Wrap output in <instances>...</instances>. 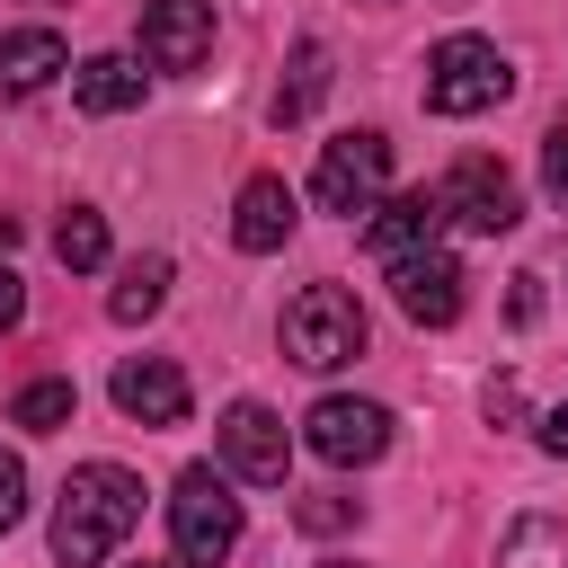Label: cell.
Here are the masks:
<instances>
[{"label":"cell","mask_w":568,"mask_h":568,"mask_svg":"<svg viewBox=\"0 0 568 568\" xmlns=\"http://www.w3.org/2000/svg\"><path fill=\"white\" fill-rule=\"evenodd\" d=\"M133 524H142V479L124 462H80L62 479V506H53V559L62 568H106Z\"/></svg>","instance_id":"cell-1"},{"label":"cell","mask_w":568,"mask_h":568,"mask_svg":"<svg viewBox=\"0 0 568 568\" xmlns=\"http://www.w3.org/2000/svg\"><path fill=\"white\" fill-rule=\"evenodd\" d=\"M18 515H27V462H18L9 444H0V532H9Z\"/></svg>","instance_id":"cell-23"},{"label":"cell","mask_w":568,"mask_h":568,"mask_svg":"<svg viewBox=\"0 0 568 568\" xmlns=\"http://www.w3.org/2000/svg\"><path fill=\"white\" fill-rule=\"evenodd\" d=\"M515 89V62L488 44V36H444L435 53H426V115H488L497 98Z\"/></svg>","instance_id":"cell-4"},{"label":"cell","mask_w":568,"mask_h":568,"mask_svg":"<svg viewBox=\"0 0 568 568\" xmlns=\"http://www.w3.org/2000/svg\"><path fill=\"white\" fill-rule=\"evenodd\" d=\"M71 98L89 115H124V106H142V71L124 53H89V62H71Z\"/></svg>","instance_id":"cell-15"},{"label":"cell","mask_w":568,"mask_h":568,"mask_svg":"<svg viewBox=\"0 0 568 568\" xmlns=\"http://www.w3.org/2000/svg\"><path fill=\"white\" fill-rule=\"evenodd\" d=\"M106 390H115V408H124L133 426H178V417H186V373H178L169 355H124Z\"/></svg>","instance_id":"cell-11"},{"label":"cell","mask_w":568,"mask_h":568,"mask_svg":"<svg viewBox=\"0 0 568 568\" xmlns=\"http://www.w3.org/2000/svg\"><path fill=\"white\" fill-rule=\"evenodd\" d=\"M213 435H222V470H231V479H248V488H284V470H293V435H284V417H275L266 399H231Z\"/></svg>","instance_id":"cell-7"},{"label":"cell","mask_w":568,"mask_h":568,"mask_svg":"<svg viewBox=\"0 0 568 568\" xmlns=\"http://www.w3.org/2000/svg\"><path fill=\"white\" fill-rule=\"evenodd\" d=\"M213 53V0H151L142 9V62L151 71H195Z\"/></svg>","instance_id":"cell-10"},{"label":"cell","mask_w":568,"mask_h":568,"mask_svg":"<svg viewBox=\"0 0 568 568\" xmlns=\"http://www.w3.org/2000/svg\"><path fill=\"white\" fill-rule=\"evenodd\" d=\"M169 541H178V568H222L240 550V497L213 462H186L178 488H169Z\"/></svg>","instance_id":"cell-3"},{"label":"cell","mask_w":568,"mask_h":568,"mask_svg":"<svg viewBox=\"0 0 568 568\" xmlns=\"http://www.w3.org/2000/svg\"><path fill=\"white\" fill-rule=\"evenodd\" d=\"M53 257H62L71 275H89V266H106V213H89V204H71V213L53 222Z\"/></svg>","instance_id":"cell-20"},{"label":"cell","mask_w":568,"mask_h":568,"mask_svg":"<svg viewBox=\"0 0 568 568\" xmlns=\"http://www.w3.org/2000/svg\"><path fill=\"white\" fill-rule=\"evenodd\" d=\"M160 302H169V257L151 248V257H133V266H124V284L106 293V320H124V328H133V320H151Z\"/></svg>","instance_id":"cell-18"},{"label":"cell","mask_w":568,"mask_h":568,"mask_svg":"<svg viewBox=\"0 0 568 568\" xmlns=\"http://www.w3.org/2000/svg\"><path fill=\"white\" fill-rule=\"evenodd\" d=\"M435 204H444V222H462V231H479V240H497V231L524 222V195H515V178H506L488 151L453 160V178L435 186Z\"/></svg>","instance_id":"cell-8"},{"label":"cell","mask_w":568,"mask_h":568,"mask_svg":"<svg viewBox=\"0 0 568 568\" xmlns=\"http://www.w3.org/2000/svg\"><path fill=\"white\" fill-rule=\"evenodd\" d=\"M320 568H355V559H320Z\"/></svg>","instance_id":"cell-28"},{"label":"cell","mask_w":568,"mask_h":568,"mask_svg":"<svg viewBox=\"0 0 568 568\" xmlns=\"http://www.w3.org/2000/svg\"><path fill=\"white\" fill-rule=\"evenodd\" d=\"M479 408H488V426H515V417H524V382H515V373H488Z\"/></svg>","instance_id":"cell-22"},{"label":"cell","mask_w":568,"mask_h":568,"mask_svg":"<svg viewBox=\"0 0 568 568\" xmlns=\"http://www.w3.org/2000/svg\"><path fill=\"white\" fill-rule=\"evenodd\" d=\"M541 320V275H515V328Z\"/></svg>","instance_id":"cell-26"},{"label":"cell","mask_w":568,"mask_h":568,"mask_svg":"<svg viewBox=\"0 0 568 568\" xmlns=\"http://www.w3.org/2000/svg\"><path fill=\"white\" fill-rule=\"evenodd\" d=\"M293 213H302V204H293L284 178H248L240 204H231V240H240L248 257H275V248L293 240Z\"/></svg>","instance_id":"cell-13"},{"label":"cell","mask_w":568,"mask_h":568,"mask_svg":"<svg viewBox=\"0 0 568 568\" xmlns=\"http://www.w3.org/2000/svg\"><path fill=\"white\" fill-rule=\"evenodd\" d=\"M435 231H444V204H435V186H408V195L373 204V222H364V248H373L382 266H399V257L435 248Z\"/></svg>","instance_id":"cell-12"},{"label":"cell","mask_w":568,"mask_h":568,"mask_svg":"<svg viewBox=\"0 0 568 568\" xmlns=\"http://www.w3.org/2000/svg\"><path fill=\"white\" fill-rule=\"evenodd\" d=\"M71 71V44L53 36V27H9L0 36V98H36L44 80H62Z\"/></svg>","instance_id":"cell-14"},{"label":"cell","mask_w":568,"mask_h":568,"mask_svg":"<svg viewBox=\"0 0 568 568\" xmlns=\"http://www.w3.org/2000/svg\"><path fill=\"white\" fill-rule=\"evenodd\" d=\"M541 453H550V462H568V399L541 417Z\"/></svg>","instance_id":"cell-27"},{"label":"cell","mask_w":568,"mask_h":568,"mask_svg":"<svg viewBox=\"0 0 568 568\" xmlns=\"http://www.w3.org/2000/svg\"><path fill=\"white\" fill-rule=\"evenodd\" d=\"M302 444H311L328 470H364V462L390 453V408H382V399H346V390H328V399H311Z\"/></svg>","instance_id":"cell-6"},{"label":"cell","mask_w":568,"mask_h":568,"mask_svg":"<svg viewBox=\"0 0 568 568\" xmlns=\"http://www.w3.org/2000/svg\"><path fill=\"white\" fill-rule=\"evenodd\" d=\"M320 98H328V44H320V36H302V44H293L284 89H275V124H302Z\"/></svg>","instance_id":"cell-17"},{"label":"cell","mask_w":568,"mask_h":568,"mask_svg":"<svg viewBox=\"0 0 568 568\" xmlns=\"http://www.w3.org/2000/svg\"><path fill=\"white\" fill-rule=\"evenodd\" d=\"M293 524H302V532H346V524H355V497H302Z\"/></svg>","instance_id":"cell-21"},{"label":"cell","mask_w":568,"mask_h":568,"mask_svg":"<svg viewBox=\"0 0 568 568\" xmlns=\"http://www.w3.org/2000/svg\"><path fill=\"white\" fill-rule=\"evenodd\" d=\"M9 417H18L27 435H62V426L80 417V390H71L62 373H44V382H27V390L9 399Z\"/></svg>","instance_id":"cell-19"},{"label":"cell","mask_w":568,"mask_h":568,"mask_svg":"<svg viewBox=\"0 0 568 568\" xmlns=\"http://www.w3.org/2000/svg\"><path fill=\"white\" fill-rule=\"evenodd\" d=\"M275 337H284V355L302 373H337V364L364 355V302L346 284H302L284 302V320H275Z\"/></svg>","instance_id":"cell-2"},{"label":"cell","mask_w":568,"mask_h":568,"mask_svg":"<svg viewBox=\"0 0 568 568\" xmlns=\"http://www.w3.org/2000/svg\"><path fill=\"white\" fill-rule=\"evenodd\" d=\"M18 320H27V284H18V275H9V266H0V337H9V328H18Z\"/></svg>","instance_id":"cell-25"},{"label":"cell","mask_w":568,"mask_h":568,"mask_svg":"<svg viewBox=\"0 0 568 568\" xmlns=\"http://www.w3.org/2000/svg\"><path fill=\"white\" fill-rule=\"evenodd\" d=\"M541 186L568 204V124H550V142H541Z\"/></svg>","instance_id":"cell-24"},{"label":"cell","mask_w":568,"mask_h":568,"mask_svg":"<svg viewBox=\"0 0 568 568\" xmlns=\"http://www.w3.org/2000/svg\"><path fill=\"white\" fill-rule=\"evenodd\" d=\"M390 302H399L417 328H453V320H462V302H470V275H462V257L417 248V257H399V266H390Z\"/></svg>","instance_id":"cell-9"},{"label":"cell","mask_w":568,"mask_h":568,"mask_svg":"<svg viewBox=\"0 0 568 568\" xmlns=\"http://www.w3.org/2000/svg\"><path fill=\"white\" fill-rule=\"evenodd\" d=\"M382 178H390V142L373 133V124H355V133H337V142H320V169H311V195H320V213H373V195H382Z\"/></svg>","instance_id":"cell-5"},{"label":"cell","mask_w":568,"mask_h":568,"mask_svg":"<svg viewBox=\"0 0 568 568\" xmlns=\"http://www.w3.org/2000/svg\"><path fill=\"white\" fill-rule=\"evenodd\" d=\"M142 568H151V559H142Z\"/></svg>","instance_id":"cell-29"},{"label":"cell","mask_w":568,"mask_h":568,"mask_svg":"<svg viewBox=\"0 0 568 568\" xmlns=\"http://www.w3.org/2000/svg\"><path fill=\"white\" fill-rule=\"evenodd\" d=\"M497 568H568V515H515L497 541Z\"/></svg>","instance_id":"cell-16"}]
</instances>
